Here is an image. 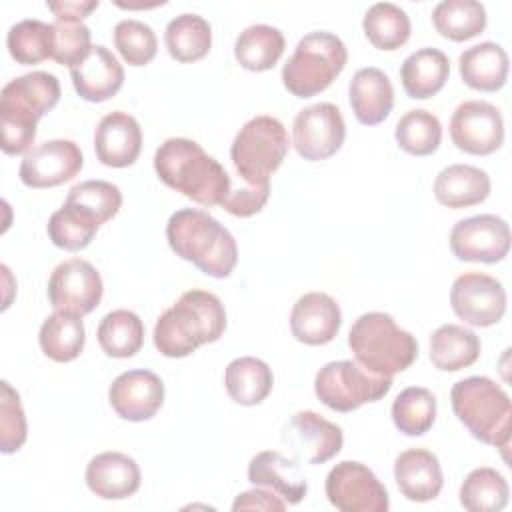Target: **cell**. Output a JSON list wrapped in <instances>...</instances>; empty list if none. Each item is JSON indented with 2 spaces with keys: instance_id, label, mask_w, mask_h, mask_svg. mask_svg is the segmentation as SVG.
<instances>
[{
  "instance_id": "b9f144b4",
  "label": "cell",
  "mask_w": 512,
  "mask_h": 512,
  "mask_svg": "<svg viewBox=\"0 0 512 512\" xmlns=\"http://www.w3.org/2000/svg\"><path fill=\"white\" fill-rule=\"evenodd\" d=\"M66 204L84 210L104 224L118 214L122 206V192L116 184L106 180H84L68 190Z\"/></svg>"
},
{
  "instance_id": "2e32d148",
  "label": "cell",
  "mask_w": 512,
  "mask_h": 512,
  "mask_svg": "<svg viewBox=\"0 0 512 512\" xmlns=\"http://www.w3.org/2000/svg\"><path fill=\"white\" fill-rule=\"evenodd\" d=\"M84 166L80 146L56 138L28 150L20 162V180L28 188H54L72 180Z\"/></svg>"
},
{
  "instance_id": "60d3db41",
  "label": "cell",
  "mask_w": 512,
  "mask_h": 512,
  "mask_svg": "<svg viewBox=\"0 0 512 512\" xmlns=\"http://www.w3.org/2000/svg\"><path fill=\"white\" fill-rule=\"evenodd\" d=\"M398 146L412 156H430L442 142V124L428 110H408L396 124Z\"/></svg>"
},
{
  "instance_id": "484cf974",
  "label": "cell",
  "mask_w": 512,
  "mask_h": 512,
  "mask_svg": "<svg viewBox=\"0 0 512 512\" xmlns=\"http://www.w3.org/2000/svg\"><path fill=\"white\" fill-rule=\"evenodd\" d=\"M490 194V176L470 164H452L438 172L434 180L436 200L452 210L470 208Z\"/></svg>"
},
{
  "instance_id": "9a60e30c",
  "label": "cell",
  "mask_w": 512,
  "mask_h": 512,
  "mask_svg": "<svg viewBox=\"0 0 512 512\" xmlns=\"http://www.w3.org/2000/svg\"><path fill=\"white\" fill-rule=\"evenodd\" d=\"M450 138L466 154L488 156L504 142V120L500 110L484 100L458 104L450 120Z\"/></svg>"
},
{
  "instance_id": "9c48e42d",
  "label": "cell",
  "mask_w": 512,
  "mask_h": 512,
  "mask_svg": "<svg viewBox=\"0 0 512 512\" xmlns=\"http://www.w3.org/2000/svg\"><path fill=\"white\" fill-rule=\"evenodd\" d=\"M392 388V376H380L356 360L324 364L314 378L318 400L334 412H352L366 402H376Z\"/></svg>"
},
{
  "instance_id": "cb8c5ba5",
  "label": "cell",
  "mask_w": 512,
  "mask_h": 512,
  "mask_svg": "<svg viewBox=\"0 0 512 512\" xmlns=\"http://www.w3.org/2000/svg\"><path fill=\"white\" fill-rule=\"evenodd\" d=\"M348 98L356 120L364 126L384 122L394 106V88L386 72L376 66L360 68L348 86Z\"/></svg>"
},
{
  "instance_id": "ba28073f",
  "label": "cell",
  "mask_w": 512,
  "mask_h": 512,
  "mask_svg": "<svg viewBox=\"0 0 512 512\" xmlns=\"http://www.w3.org/2000/svg\"><path fill=\"white\" fill-rule=\"evenodd\" d=\"M290 148L284 124L268 114L250 118L236 134L230 158L238 176L246 184L270 182Z\"/></svg>"
},
{
  "instance_id": "5b68a950",
  "label": "cell",
  "mask_w": 512,
  "mask_h": 512,
  "mask_svg": "<svg viewBox=\"0 0 512 512\" xmlns=\"http://www.w3.org/2000/svg\"><path fill=\"white\" fill-rule=\"evenodd\" d=\"M450 402L456 418L476 440L500 448L508 458L512 404L500 384L488 376H468L452 386Z\"/></svg>"
},
{
  "instance_id": "6da1fadb",
  "label": "cell",
  "mask_w": 512,
  "mask_h": 512,
  "mask_svg": "<svg viewBox=\"0 0 512 512\" xmlns=\"http://www.w3.org/2000/svg\"><path fill=\"white\" fill-rule=\"evenodd\" d=\"M156 176L202 206H220L232 188L226 168L190 138H168L154 154Z\"/></svg>"
},
{
  "instance_id": "ee69618b",
  "label": "cell",
  "mask_w": 512,
  "mask_h": 512,
  "mask_svg": "<svg viewBox=\"0 0 512 512\" xmlns=\"http://www.w3.org/2000/svg\"><path fill=\"white\" fill-rule=\"evenodd\" d=\"M52 28H54L52 60L68 68L78 66L92 50L90 28L84 22H68V20H56Z\"/></svg>"
},
{
  "instance_id": "7dc6e473",
  "label": "cell",
  "mask_w": 512,
  "mask_h": 512,
  "mask_svg": "<svg viewBox=\"0 0 512 512\" xmlns=\"http://www.w3.org/2000/svg\"><path fill=\"white\" fill-rule=\"evenodd\" d=\"M286 502L272 490H264L262 486H254L248 492L236 496L232 510H286Z\"/></svg>"
},
{
  "instance_id": "8fae6325",
  "label": "cell",
  "mask_w": 512,
  "mask_h": 512,
  "mask_svg": "<svg viewBox=\"0 0 512 512\" xmlns=\"http://www.w3.org/2000/svg\"><path fill=\"white\" fill-rule=\"evenodd\" d=\"M48 300L56 312L74 316L90 314L102 300L100 272L82 258L60 262L48 278Z\"/></svg>"
},
{
  "instance_id": "ac0fdd59",
  "label": "cell",
  "mask_w": 512,
  "mask_h": 512,
  "mask_svg": "<svg viewBox=\"0 0 512 512\" xmlns=\"http://www.w3.org/2000/svg\"><path fill=\"white\" fill-rule=\"evenodd\" d=\"M282 440L288 442L300 458L308 464H324L332 460L344 444L342 428L322 418L312 410L296 412L282 434Z\"/></svg>"
},
{
  "instance_id": "7bdbcfd3",
  "label": "cell",
  "mask_w": 512,
  "mask_h": 512,
  "mask_svg": "<svg viewBox=\"0 0 512 512\" xmlns=\"http://www.w3.org/2000/svg\"><path fill=\"white\" fill-rule=\"evenodd\" d=\"M114 46L126 64L146 66L156 56L158 38L148 24L130 18L114 26Z\"/></svg>"
},
{
  "instance_id": "7402d4cb",
  "label": "cell",
  "mask_w": 512,
  "mask_h": 512,
  "mask_svg": "<svg viewBox=\"0 0 512 512\" xmlns=\"http://www.w3.org/2000/svg\"><path fill=\"white\" fill-rule=\"evenodd\" d=\"M86 486L102 500H124L140 488V468L128 454L102 452L86 466Z\"/></svg>"
},
{
  "instance_id": "ab89813d",
  "label": "cell",
  "mask_w": 512,
  "mask_h": 512,
  "mask_svg": "<svg viewBox=\"0 0 512 512\" xmlns=\"http://www.w3.org/2000/svg\"><path fill=\"white\" fill-rule=\"evenodd\" d=\"M98 228H100V222L96 218H92L84 210L70 206L66 202L62 204V208H58L50 216V220L46 224L50 242L68 252L86 248L92 242V238L96 236Z\"/></svg>"
},
{
  "instance_id": "5bb4252c",
  "label": "cell",
  "mask_w": 512,
  "mask_h": 512,
  "mask_svg": "<svg viewBox=\"0 0 512 512\" xmlns=\"http://www.w3.org/2000/svg\"><path fill=\"white\" fill-rule=\"evenodd\" d=\"M448 242L452 254L462 262L496 264L510 250V228L500 216L478 214L458 220Z\"/></svg>"
},
{
  "instance_id": "4dcf8cb0",
  "label": "cell",
  "mask_w": 512,
  "mask_h": 512,
  "mask_svg": "<svg viewBox=\"0 0 512 512\" xmlns=\"http://www.w3.org/2000/svg\"><path fill=\"white\" fill-rule=\"evenodd\" d=\"M284 34L268 24H252L244 28L234 44L236 62L250 72H264L276 66L284 54Z\"/></svg>"
},
{
  "instance_id": "7c38bea8",
  "label": "cell",
  "mask_w": 512,
  "mask_h": 512,
  "mask_svg": "<svg viewBox=\"0 0 512 512\" xmlns=\"http://www.w3.org/2000/svg\"><path fill=\"white\" fill-rule=\"evenodd\" d=\"M346 138V124L338 106L320 102L302 108L292 124V144L304 160L318 162L334 156Z\"/></svg>"
},
{
  "instance_id": "d6a6232c",
  "label": "cell",
  "mask_w": 512,
  "mask_h": 512,
  "mask_svg": "<svg viewBox=\"0 0 512 512\" xmlns=\"http://www.w3.org/2000/svg\"><path fill=\"white\" fill-rule=\"evenodd\" d=\"M486 8L476 0H442L432 10L436 32L452 42H464L484 32Z\"/></svg>"
},
{
  "instance_id": "603a6c76",
  "label": "cell",
  "mask_w": 512,
  "mask_h": 512,
  "mask_svg": "<svg viewBox=\"0 0 512 512\" xmlns=\"http://www.w3.org/2000/svg\"><path fill=\"white\" fill-rule=\"evenodd\" d=\"M248 480L254 486L276 492L286 504L302 502L308 492L298 460L288 458L278 450L258 452L248 464Z\"/></svg>"
},
{
  "instance_id": "bcb514c9",
  "label": "cell",
  "mask_w": 512,
  "mask_h": 512,
  "mask_svg": "<svg viewBox=\"0 0 512 512\" xmlns=\"http://www.w3.org/2000/svg\"><path fill=\"white\" fill-rule=\"evenodd\" d=\"M270 196V182L264 184H246L244 186H232L228 196L222 200V208L238 218H248L258 214Z\"/></svg>"
},
{
  "instance_id": "1f68e13d",
  "label": "cell",
  "mask_w": 512,
  "mask_h": 512,
  "mask_svg": "<svg viewBox=\"0 0 512 512\" xmlns=\"http://www.w3.org/2000/svg\"><path fill=\"white\" fill-rule=\"evenodd\" d=\"M38 342L42 352L54 362L76 360L86 342L82 318L66 312L50 314L40 326Z\"/></svg>"
},
{
  "instance_id": "d6986e66",
  "label": "cell",
  "mask_w": 512,
  "mask_h": 512,
  "mask_svg": "<svg viewBox=\"0 0 512 512\" xmlns=\"http://www.w3.org/2000/svg\"><path fill=\"white\" fill-rule=\"evenodd\" d=\"M142 150V128L138 120L122 110L106 114L94 130L96 158L110 168L132 166Z\"/></svg>"
},
{
  "instance_id": "4316f807",
  "label": "cell",
  "mask_w": 512,
  "mask_h": 512,
  "mask_svg": "<svg viewBox=\"0 0 512 512\" xmlns=\"http://www.w3.org/2000/svg\"><path fill=\"white\" fill-rule=\"evenodd\" d=\"M508 54L496 42H480L466 48L458 58L464 84L478 92H496L508 78Z\"/></svg>"
},
{
  "instance_id": "d590c367",
  "label": "cell",
  "mask_w": 512,
  "mask_h": 512,
  "mask_svg": "<svg viewBox=\"0 0 512 512\" xmlns=\"http://www.w3.org/2000/svg\"><path fill=\"white\" fill-rule=\"evenodd\" d=\"M96 336L106 356L132 358L144 344V322L132 310H112L100 320Z\"/></svg>"
},
{
  "instance_id": "7a4b0ae2",
  "label": "cell",
  "mask_w": 512,
  "mask_h": 512,
  "mask_svg": "<svg viewBox=\"0 0 512 512\" xmlns=\"http://www.w3.org/2000/svg\"><path fill=\"white\" fill-rule=\"evenodd\" d=\"M226 330L222 300L206 290H186L154 326V346L168 358L190 356L198 346L216 342Z\"/></svg>"
},
{
  "instance_id": "e575fe53",
  "label": "cell",
  "mask_w": 512,
  "mask_h": 512,
  "mask_svg": "<svg viewBox=\"0 0 512 512\" xmlns=\"http://www.w3.org/2000/svg\"><path fill=\"white\" fill-rule=\"evenodd\" d=\"M362 30L374 48L392 52L408 42L412 26L408 14L400 6L392 2H376L366 10Z\"/></svg>"
},
{
  "instance_id": "f35d334b",
  "label": "cell",
  "mask_w": 512,
  "mask_h": 512,
  "mask_svg": "<svg viewBox=\"0 0 512 512\" xmlns=\"http://www.w3.org/2000/svg\"><path fill=\"white\" fill-rule=\"evenodd\" d=\"M436 420V396L422 386L404 388L392 404V422L406 436L426 434Z\"/></svg>"
},
{
  "instance_id": "8d00e7d4",
  "label": "cell",
  "mask_w": 512,
  "mask_h": 512,
  "mask_svg": "<svg viewBox=\"0 0 512 512\" xmlns=\"http://www.w3.org/2000/svg\"><path fill=\"white\" fill-rule=\"evenodd\" d=\"M508 496L506 478L488 466L472 470L460 486V504L470 512H500L506 508Z\"/></svg>"
},
{
  "instance_id": "e0dca14e",
  "label": "cell",
  "mask_w": 512,
  "mask_h": 512,
  "mask_svg": "<svg viewBox=\"0 0 512 512\" xmlns=\"http://www.w3.org/2000/svg\"><path fill=\"white\" fill-rule=\"evenodd\" d=\"M108 402L122 420L144 422L162 408L164 384L152 370H126L110 384Z\"/></svg>"
},
{
  "instance_id": "c3c4849f",
  "label": "cell",
  "mask_w": 512,
  "mask_h": 512,
  "mask_svg": "<svg viewBox=\"0 0 512 512\" xmlns=\"http://www.w3.org/2000/svg\"><path fill=\"white\" fill-rule=\"evenodd\" d=\"M48 10L54 12L56 20H68V22H82L92 10L98 8V0H88V2H46Z\"/></svg>"
},
{
  "instance_id": "52a82bcc",
  "label": "cell",
  "mask_w": 512,
  "mask_h": 512,
  "mask_svg": "<svg viewBox=\"0 0 512 512\" xmlns=\"http://www.w3.org/2000/svg\"><path fill=\"white\" fill-rule=\"evenodd\" d=\"M348 62L344 42L332 32H310L298 40L282 68V84L296 98L324 92Z\"/></svg>"
},
{
  "instance_id": "83f0119b",
  "label": "cell",
  "mask_w": 512,
  "mask_h": 512,
  "mask_svg": "<svg viewBox=\"0 0 512 512\" xmlns=\"http://www.w3.org/2000/svg\"><path fill=\"white\" fill-rule=\"evenodd\" d=\"M450 76V60L438 48H420L400 66L404 92L414 100L436 96Z\"/></svg>"
},
{
  "instance_id": "3957f363",
  "label": "cell",
  "mask_w": 512,
  "mask_h": 512,
  "mask_svg": "<svg viewBox=\"0 0 512 512\" xmlns=\"http://www.w3.org/2000/svg\"><path fill=\"white\" fill-rule=\"evenodd\" d=\"M60 100L54 74L34 70L12 78L0 92L2 150L8 156L26 154L36 138L38 120Z\"/></svg>"
},
{
  "instance_id": "f1b7e54d",
  "label": "cell",
  "mask_w": 512,
  "mask_h": 512,
  "mask_svg": "<svg viewBox=\"0 0 512 512\" xmlns=\"http://www.w3.org/2000/svg\"><path fill=\"white\" fill-rule=\"evenodd\" d=\"M480 356V338L458 324H442L430 336V360L442 372H458Z\"/></svg>"
},
{
  "instance_id": "f6af8a7d",
  "label": "cell",
  "mask_w": 512,
  "mask_h": 512,
  "mask_svg": "<svg viewBox=\"0 0 512 512\" xmlns=\"http://www.w3.org/2000/svg\"><path fill=\"white\" fill-rule=\"evenodd\" d=\"M0 388V450L12 454L26 442V416L18 392L6 380Z\"/></svg>"
},
{
  "instance_id": "d4e9b609",
  "label": "cell",
  "mask_w": 512,
  "mask_h": 512,
  "mask_svg": "<svg viewBox=\"0 0 512 512\" xmlns=\"http://www.w3.org/2000/svg\"><path fill=\"white\" fill-rule=\"evenodd\" d=\"M394 480L402 496L412 502H430L444 486V474L436 454L424 448L404 450L396 458Z\"/></svg>"
},
{
  "instance_id": "ffe728a7",
  "label": "cell",
  "mask_w": 512,
  "mask_h": 512,
  "mask_svg": "<svg viewBox=\"0 0 512 512\" xmlns=\"http://www.w3.org/2000/svg\"><path fill=\"white\" fill-rule=\"evenodd\" d=\"M342 324L338 302L324 292H308L290 312L292 336L306 346H322L336 338Z\"/></svg>"
},
{
  "instance_id": "74e56055",
  "label": "cell",
  "mask_w": 512,
  "mask_h": 512,
  "mask_svg": "<svg viewBox=\"0 0 512 512\" xmlns=\"http://www.w3.org/2000/svg\"><path fill=\"white\" fill-rule=\"evenodd\" d=\"M10 56L24 66L40 64L54 54V28L42 20H20L6 36Z\"/></svg>"
},
{
  "instance_id": "277c9868",
  "label": "cell",
  "mask_w": 512,
  "mask_h": 512,
  "mask_svg": "<svg viewBox=\"0 0 512 512\" xmlns=\"http://www.w3.org/2000/svg\"><path fill=\"white\" fill-rule=\"evenodd\" d=\"M166 240L176 256L212 278H228L238 262L234 236L214 216L198 208L176 210L168 218Z\"/></svg>"
},
{
  "instance_id": "8992f818",
  "label": "cell",
  "mask_w": 512,
  "mask_h": 512,
  "mask_svg": "<svg viewBox=\"0 0 512 512\" xmlns=\"http://www.w3.org/2000/svg\"><path fill=\"white\" fill-rule=\"evenodd\" d=\"M348 346L360 366L380 376L404 372L418 356L416 338L386 312L358 316L348 332Z\"/></svg>"
},
{
  "instance_id": "f546056e",
  "label": "cell",
  "mask_w": 512,
  "mask_h": 512,
  "mask_svg": "<svg viewBox=\"0 0 512 512\" xmlns=\"http://www.w3.org/2000/svg\"><path fill=\"white\" fill-rule=\"evenodd\" d=\"M224 386L236 404L256 406L272 392L274 374L264 360L254 356H240L226 366Z\"/></svg>"
},
{
  "instance_id": "44dd1931",
  "label": "cell",
  "mask_w": 512,
  "mask_h": 512,
  "mask_svg": "<svg viewBox=\"0 0 512 512\" xmlns=\"http://www.w3.org/2000/svg\"><path fill=\"white\" fill-rule=\"evenodd\" d=\"M76 94L86 102H104L118 94L124 84V68L118 58L102 44L92 46L90 54L70 68Z\"/></svg>"
},
{
  "instance_id": "836d02e7",
  "label": "cell",
  "mask_w": 512,
  "mask_h": 512,
  "mask_svg": "<svg viewBox=\"0 0 512 512\" xmlns=\"http://www.w3.org/2000/svg\"><path fill=\"white\" fill-rule=\"evenodd\" d=\"M164 42L174 60L196 62L210 52L212 28L202 16L186 12L168 22Z\"/></svg>"
},
{
  "instance_id": "4fadbf2b",
  "label": "cell",
  "mask_w": 512,
  "mask_h": 512,
  "mask_svg": "<svg viewBox=\"0 0 512 512\" xmlns=\"http://www.w3.org/2000/svg\"><path fill=\"white\" fill-rule=\"evenodd\" d=\"M450 304L466 324L488 328L498 324L506 312V290L494 276L464 272L452 282Z\"/></svg>"
},
{
  "instance_id": "30bf717a",
  "label": "cell",
  "mask_w": 512,
  "mask_h": 512,
  "mask_svg": "<svg viewBox=\"0 0 512 512\" xmlns=\"http://www.w3.org/2000/svg\"><path fill=\"white\" fill-rule=\"evenodd\" d=\"M326 496L342 512H386L388 492L362 462L342 460L326 476Z\"/></svg>"
}]
</instances>
